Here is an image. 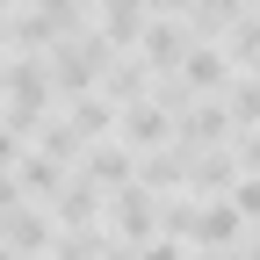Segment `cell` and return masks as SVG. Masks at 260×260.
Instances as JSON below:
<instances>
[{
	"label": "cell",
	"mask_w": 260,
	"mask_h": 260,
	"mask_svg": "<svg viewBox=\"0 0 260 260\" xmlns=\"http://www.w3.org/2000/svg\"><path fill=\"white\" fill-rule=\"evenodd\" d=\"M174 80L188 87V102H210V94L232 87V58L210 51V44H188V51H181V65H174Z\"/></svg>",
	"instance_id": "cell-1"
},
{
	"label": "cell",
	"mask_w": 260,
	"mask_h": 260,
	"mask_svg": "<svg viewBox=\"0 0 260 260\" xmlns=\"http://www.w3.org/2000/svg\"><path fill=\"white\" fill-rule=\"evenodd\" d=\"M138 44H145V73L159 80V73H174V65H181V51H188V29H181L174 15H152Z\"/></svg>",
	"instance_id": "cell-2"
},
{
	"label": "cell",
	"mask_w": 260,
	"mask_h": 260,
	"mask_svg": "<svg viewBox=\"0 0 260 260\" xmlns=\"http://www.w3.org/2000/svg\"><path fill=\"white\" fill-rule=\"evenodd\" d=\"M116 232H123V246H145L159 232V203H152L145 188H123L116 195Z\"/></svg>",
	"instance_id": "cell-3"
},
{
	"label": "cell",
	"mask_w": 260,
	"mask_h": 260,
	"mask_svg": "<svg viewBox=\"0 0 260 260\" xmlns=\"http://www.w3.org/2000/svg\"><path fill=\"white\" fill-rule=\"evenodd\" d=\"M145 22H152V15L138 8V0H102V29H94V37L116 51V44H138V37H145Z\"/></svg>",
	"instance_id": "cell-4"
},
{
	"label": "cell",
	"mask_w": 260,
	"mask_h": 260,
	"mask_svg": "<svg viewBox=\"0 0 260 260\" xmlns=\"http://www.w3.org/2000/svg\"><path fill=\"white\" fill-rule=\"evenodd\" d=\"M123 138L145 145V152H159V145L174 138V123H167V109H145V102H138V109H123Z\"/></svg>",
	"instance_id": "cell-5"
},
{
	"label": "cell",
	"mask_w": 260,
	"mask_h": 260,
	"mask_svg": "<svg viewBox=\"0 0 260 260\" xmlns=\"http://www.w3.org/2000/svg\"><path fill=\"white\" fill-rule=\"evenodd\" d=\"M80 181H94V188H130V152H123V145H94Z\"/></svg>",
	"instance_id": "cell-6"
},
{
	"label": "cell",
	"mask_w": 260,
	"mask_h": 260,
	"mask_svg": "<svg viewBox=\"0 0 260 260\" xmlns=\"http://www.w3.org/2000/svg\"><path fill=\"white\" fill-rule=\"evenodd\" d=\"M22 181L37 188V195H58V188H65V174H58V159H44V152H22Z\"/></svg>",
	"instance_id": "cell-7"
},
{
	"label": "cell",
	"mask_w": 260,
	"mask_h": 260,
	"mask_svg": "<svg viewBox=\"0 0 260 260\" xmlns=\"http://www.w3.org/2000/svg\"><path fill=\"white\" fill-rule=\"evenodd\" d=\"M224 203L239 210V224H260V181H253V174H239L232 188H224Z\"/></svg>",
	"instance_id": "cell-8"
},
{
	"label": "cell",
	"mask_w": 260,
	"mask_h": 260,
	"mask_svg": "<svg viewBox=\"0 0 260 260\" xmlns=\"http://www.w3.org/2000/svg\"><path fill=\"white\" fill-rule=\"evenodd\" d=\"M232 167L260 181V130H246V138H232Z\"/></svg>",
	"instance_id": "cell-9"
},
{
	"label": "cell",
	"mask_w": 260,
	"mask_h": 260,
	"mask_svg": "<svg viewBox=\"0 0 260 260\" xmlns=\"http://www.w3.org/2000/svg\"><path fill=\"white\" fill-rule=\"evenodd\" d=\"M138 260H195V253H188L181 239H145V246H138Z\"/></svg>",
	"instance_id": "cell-10"
},
{
	"label": "cell",
	"mask_w": 260,
	"mask_h": 260,
	"mask_svg": "<svg viewBox=\"0 0 260 260\" xmlns=\"http://www.w3.org/2000/svg\"><path fill=\"white\" fill-rule=\"evenodd\" d=\"M22 152H29V138H22V130H8V123H0V167H22Z\"/></svg>",
	"instance_id": "cell-11"
},
{
	"label": "cell",
	"mask_w": 260,
	"mask_h": 260,
	"mask_svg": "<svg viewBox=\"0 0 260 260\" xmlns=\"http://www.w3.org/2000/svg\"><path fill=\"white\" fill-rule=\"evenodd\" d=\"M138 8H145V15H174L181 0H138Z\"/></svg>",
	"instance_id": "cell-12"
},
{
	"label": "cell",
	"mask_w": 260,
	"mask_h": 260,
	"mask_svg": "<svg viewBox=\"0 0 260 260\" xmlns=\"http://www.w3.org/2000/svg\"><path fill=\"white\" fill-rule=\"evenodd\" d=\"M195 260H239V253H195Z\"/></svg>",
	"instance_id": "cell-13"
},
{
	"label": "cell",
	"mask_w": 260,
	"mask_h": 260,
	"mask_svg": "<svg viewBox=\"0 0 260 260\" xmlns=\"http://www.w3.org/2000/svg\"><path fill=\"white\" fill-rule=\"evenodd\" d=\"M0 260H22V253H8V246H0Z\"/></svg>",
	"instance_id": "cell-14"
},
{
	"label": "cell",
	"mask_w": 260,
	"mask_h": 260,
	"mask_svg": "<svg viewBox=\"0 0 260 260\" xmlns=\"http://www.w3.org/2000/svg\"><path fill=\"white\" fill-rule=\"evenodd\" d=\"M253 8H260V0H253Z\"/></svg>",
	"instance_id": "cell-15"
}]
</instances>
